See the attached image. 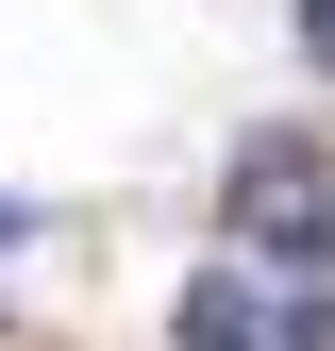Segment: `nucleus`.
Masks as SVG:
<instances>
[{
	"mask_svg": "<svg viewBox=\"0 0 335 351\" xmlns=\"http://www.w3.org/2000/svg\"><path fill=\"white\" fill-rule=\"evenodd\" d=\"M185 351H335V335H319V285L201 268V285H185Z\"/></svg>",
	"mask_w": 335,
	"mask_h": 351,
	"instance_id": "obj_2",
	"label": "nucleus"
},
{
	"mask_svg": "<svg viewBox=\"0 0 335 351\" xmlns=\"http://www.w3.org/2000/svg\"><path fill=\"white\" fill-rule=\"evenodd\" d=\"M302 51H319V67H335V0H302Z\"/></svg>",
	"mask_w": 335,
	"mask_h": 351,
	"instance_id": "obj_3",
	"label": "nucleus"
},
{
	"mask_svg": "<svg viewBox=\"0 0 335 351\" xmlns=\"http://www.w3.org/2000/svg\"><path fill=\"white\" fill-rule=\"evenodd\" d=\"M235 234L268 251L285 285H319V268H335V167H319V151H285V134H268V151H235Z\"/></svg>",
	"mask_w": 335,
	"mask_h": 351,
	"instance_id": "obj_1",
	"label": "nucleus"
}]
</instances>
